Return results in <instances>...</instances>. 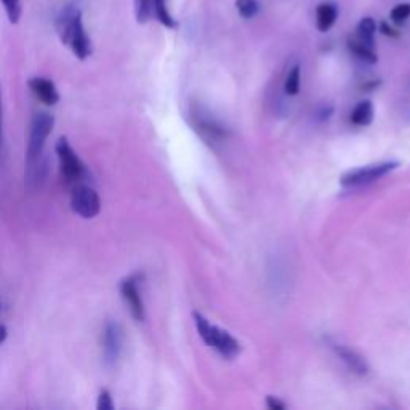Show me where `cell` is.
<instances>
[{"instance_id": "cell-16", "label": "cell", "mask_w": 410, "mask_h": 410, "mask_svg": "<svg viewBox=\"0 0 410 410\" xmlns=\"http://www.w3.org/2000/svg\"><path fill=\"white\" fill-rule=\"evenodd\" d=\"M236 10L243 20H252L258 15L260 2L258 0H236Z\"/></svg>"}, {"instance_id": "cell-9", "label": "cell", "mask_w": 410, "mask_h": 410, "mask_svg": "<svg viewBox=\"0 0 410 410\" xmlns=\"http://www.w3.org/2000/svg\"><path fill=\"white\" fill-rule=\"evenodd\" d=\"M28 85L35 97L47 106H53L59 101L56 85L50 79H45V77H32V79H29Z\"/></svg>"}, {"instance_id": "cell-18", "label": "cell", "mask_w": 410, "mask_h": 410, "mask_svg": "<svg viewBox=\"0 0 410 410\" xmlns=\"http://www.w3.org/2000/svg\"><path fill=\"white\" fill-rule=\"evenodd\" d=\"M300 82H301V69L300 66H294L289 71L287 79H285V93L287 95H296L300 92Z\"/></svg>"}, {"instance_id": "cell-19", "label": "cell", "mask_w": 410, "mask_h": 410, "mask_svg": "<svg viewBox=\"0 0 410 410\" xmlns=\"http://www.w3.org/2000/svg\"><path fill=\"white\" fill-rule=\"evenodd\" d=\"M152 15V0H135V16L140 25L150 21Z\"/></svg>"}, {"instance_id": "cell-25", "label": "cell", "mask_w": 410, "mask_h": 410, "mask_svg": "<svg viewBox=\"0 0 410 410\" xmlns=\"http://www.w3.org/2000/svg\"><path fill=\"white\" fill-rule=\"evenodd\" d=\"M2 114H4V104H2V85H0V136H2Z\"/></svg>"}, {"instance_id": "cell-5", "label": "cell", "mask_w": 410, "mask_h": 410, "mask_svg": "<svg viewBox=\"0 0 410 410\" xmlns=\"http://www.w3.org/2000/svg\"><path fill=\"white\" fill-rule=\"evenodd\" d=\"M71 207L79 217L90 219L100 213L101 199L93 188L79 184V186L74 188L73 195H71Z\"/></svg>"}, {"instance_id": "cell-4", "label": "cell", "mask_w": 410, "mask_h": 410, "mask_svg": "<svg viewBox=\"0 0 410 410\" xmlns=\"http://www.w3.org/2000/svg\"><path fill=\"white\" fill-rule=\"evenodd\" d=\"M56 156L59 160V169H61L63 176L66 178L69 183H77L80 180H84L87 176V167L85 164L82 162V159L77 156L76 151L73 150V146L69 145V141L66 136H61L56 141Z\"/></svg>"}, {"instance_id": "cell-13", "label": "cell", "mask_w": 410, "mask_h": 410, "mask_svg": "<svg viewBox=\"0 0 410 410\" xmlns=\"http://www.w3.org/2000/svg\"><path fill=\"white\" fill-rule=\"evenodd\" d=\"M348 49H349V52L353 53L354 56H358L359 59H362V61L370 63V64H375L378 61L375 49H373V47H368L366 44H362L359 39L349 37L348 39Z\"/></svg>"}, {"instance_id": "cell-3", "label": "cell", "mask_w": 410, "mask_h": 410, "mask_svg": "<svg viewBox=\"0 0 410 410\" xmlns=\"http://www.w3.org/2000/svg\"><path fill=\"white\" fill-rule=\"evenodd\" d=\"M53 127H55V117L50 112H39L34 116L28 141V167L34 165L42 156L45 141L50 136Z\"/></svg>"}, {"instance_id": "cell-22", "label": "cell", "mask_w": 410, "mask_h": 410, "mask_svg": "<svg viewBox=\"0 0 410 410\" xmlns=\"http://www.w3.org/2000/svg\"><path fill=\"white\" fill-rule=\"evenodd\" d=\"M378 29H380V32H382L383 35H386V37H399V32H397V29H394L393 26H390V23H386V21H382L378 25Z\"/></svg>"}, {"instance_id": "cell-21", "label": "cell", "mask_w": 410, "mask_h": 410, "mask_svg": "<svg viewBox=\"0 0 410 410\" xmlns=\"http://www.w3.org/2000/svg\"><path fill=\"white\" fill-rule=\"evenodd\" d=\"M98 410H112L114 409V402H112L111 393L108 390H101L98 394V402H97Z\"/></svg>"}, {"instance_id": "cell-24", "label": "cell", "mask_w": 410, "mask_h": 410, "mask_svg": "<svg viewBox=\"0 0 410 410\" xmlns=\"http://www.w3.org/2000/svg\"><path fill=\"white\" fill-rule=\"evenodd\" d=\"M7 335H8L7 327H5L4 324H0V344H2L5 340H7Z\"/></svg>"}, {"instance_id": "cell-8", "label": "cell", "mask_w": 410, "mask_h": 410, "mask_svg": "<svg viewBox=\"0 0 410 410\" xmlns=\"http://www.w3.org/2000/svg\"><path fill=\"white\" fill-rule=\"evenodd\" d=\"M121 294L135 320H145V303L140 294V276L133 275L121 282Z\"/></svg>"}, {"instance_id": "cell-6", "label": "cell", "mask_w": 410, "mask_h": 410, "mask_svg": "<svg viewBox=\"0 0 410 410\" xmlns=\"http://www.w3.org/2000/svg\"><path fill=\"white\" fill-rule=\"evenodd\" d=\"M397 167V162H383L375 165H367L358 170L348 171L342 176L340 183L344 188H354L362 186V184H368L380 180V178L388 175L390 171H393Z\"/></svg>"}, {"instance_id": "cell-14", "label": "cell", "mask_w": 410, "mask_h": 410, "mask_svg": "<svg viewBox=\"0 0 410 410\" xmlns=\"http://www.w3.org/2000/svg\"><path fill=\"white\" fill-rule=\"evenodd\" d=\"M152 13L156 15L157 21L160 25L165 26L167 29H176L178 23L174 16H171L169 10V2L167 0H152Z\"/></svg>"}, {"instance_id": "cell-2", "label": "cell", "mask_w": 410, "mask_h": 410, "mask_svg": "<svg viewBox=\"0 0 410 410\" xmlns=\"http://www.w3.org/2000/svg\"><path fill=\"white\" fill-rule=\"evenodd\" d=\"M194 322L198 327V332L202 340H204L209 346L223 356L227 359H234L237 354L241 353V344L236 338L231 337L227 330L218 329V327L212 325L202 314L194 313Z\"/></svg>"}, {"instance_id": "cell-7", "label": "cell", "mask_w": 410, "mask_h": 410, "mask_svg": "<svg viewBox=\"0 0 410 410\" xmlns=\"http://www.w3.org/2000/svg\"><path fill=\"white\" fill-rule=\"evenodd\" d=\"M123 342H126L123 327L116 320L106 322L103 330V358L106 364L114 366L119 361L123 349Z\"/></svg>"}, {"instance_id": "cell-20", "label": "cell", "mask_w": 410, "mask_h": 410, "mask_svg": "<svg viewBox=\"0 0 410 410\" xmlns=\"http://www.w3.org/2000/svg\"><path fill=\"white\" fill-rule=\"evenodd\" d=\"M4 4L5 13L8 16V21L11 25H16L21 18V0H0Z\"/></svg>"}, {"instance_id": "cell-10", "label": "cell", "mask_w": 410, "mask_h": 410, "mask_svg": "<svg viewBox=\"0 0 410 410\" xmlns=\"http://www.w3.org/2000/svg\"><path fill=\"white\" fill-rule=\"evenodd\" d=\"M338 5L334 2H322L316 7V28L319 32H329L338 20Z\"/></svg>"}, {"instance_id": "cell-12", "label": "cell", "mask_w": 410, "mask_h": 410, "mask_svg": "<svg viewBox=\"0 0 410 410\" xmlns=\"http://www.w3.org/2000/svg\"><path fill=\"white\" fill-rule=\"evenodd\" d=\"M378 29L377 21L373 20L372 16H366L362 18L358 25V29H356V39H359L362 44H366L368 47H373L375 49V32Z\"/></svg>"}, {"instance_id": "cell-11", "label": "cell", "mask_w": 410, "mask_h": 410, "mask_svg": "<svg viewBox=\"0 0 410 410\" xmlns=\"http://www.w3.org/2000/svg\"><path fill=\"white\" fill-rule=\"evenodd\" d=\"M332 348H334V351L340 356L342 361L346 364L349 368L354 373H359V375H366L368 372V366L367 362L361 358V356L353 351V349H349L344 346V344H338V343H332Z\"/></svg>"}, {"instance_id": "cell-17", "label": "cell", "mask_w": 410, "mask_h": 410, "mask_svg": "<svg viewBox=\"0 0 410 410\" xmlns=\"http://www.w3.org/2000/svg\"><path fill=\"white\" fill-rule=\"evenodd\" d=\"M410 18V4L409 2H402L397 4L396 7L391 8L390 11V20L393 25L396 26H402Z\"/></svg>"}, {"instance_id": "cell-1", "label": "cell", "mask_w": 410, "mask_h": 410, "mask_svg": "<svg viewBox=\"0 0 410 410\" xmlns=\"http://www.w3.org/2000/svg\"><path fill=\"white\" fill-rule=\"evenodd\" d=\"M55 26L61 44L69 47L76 58L84 61L92 55V40L85 31L84 16H82L79 4L69 2L64 5L56 18Z\"/></svg>"}, {"instance_id": "cell-15", "label": "cell", "mask_w": 410, "mask_h": 410, "mask_svg": "<svg viewBox=\"0 0 410 410\" xmlns=\"http://www.w3.org/2000/svg\"><path fill=\"white\" fill-rule=\"evenodd\" d=\"M373 121V106L370 101H361L351 112V122L354 126L366 127L370 126Z\"/></svg>"}, {"instance_id": "cell-23", "label": "cell", "mask_w": 410, "mask_h": 410, "mask_svg": "<svg viewBox=\"0 0 410 410\" xmlns=\"http://www.w3.org/2000/svg\"><path fill=\"white\" fill-rule=\"evenodd\" d=\"M266 404H268V407L271 410H284L285 409V404L281 402L279 399H276V397H272V396L266 397Z\"/></svg>"}]
</instances>
